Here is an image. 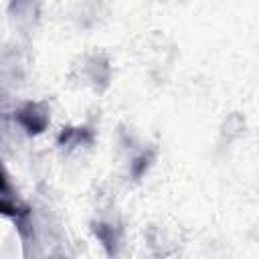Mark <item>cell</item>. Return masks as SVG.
Here are the masks:
<instances>
[{
	"label": "cell",
	"instance_id": "cell-1",
	"mask_svg": "<svg viewBox=\"0 0 259 259\" xmlns=\"http://www.w3.org/2000/svg\"><path fill=\"white\" fill-rule=\"evenodd\" d=\"M14 119L26 134L36 136V134H42L49 125V109L42 103L28 101L14 111Z\"/></svg>",
	"mask_w": 259,
	"mask_h": 259
},
{
	"label": "cell",
	"instance_id": "cell-2",
	"mask_svg": "<svg viewBox=\"0 0 259 259\" xmlns=\"http://www.w3.org/2000/svg\"><path fill=\"white\" fill-rule=\"evenodd\" d=\"M0 214L10 217L16 223L28 217V208L18 200V196H16V192H14V188H12L10 180H8V174H6L4 166H2V162H0Z\"/></svg>",
	"mask_w": 259,
	"mask_h": 259
},
{
	"label": "cell",
	"instance_id": "cell-3",
	"mask_svg": "<svg viewBox=\"0 0 259 259\" xmlns=\"http://www.w3.org/2000/svg\"><path fill=\"white\" fill-rule=\"evenodd\" d=\"M93 136L87 127H63V132L59 134V146H81L89 144Z\"/></svg>",
	"mask_w": 259,
	"mask_h": 259
},
{
	"label": "cell",
	"instance_id": "cell-4",
	"mask_svg": "<svg viewBox=\"0 0 259 259\" xmlns=\"http://www.w3.org/2000/svg\"><path fill=\"white\" fill-rule=\"evenodd\" d=\"M38 10V0H12L10 4V14L16 16L18 20L34 16Z\"/></svg>",
	"mask_w": 259,
	"mask_h": 259
},
{
	"label": "cell",
	"instance_id": "cell-5",
	"mask_svg": "<svg viewBox=\"0 0 259 259\" xmlns=\"http://www.w3.org/2000/svg\"><path fill=\"white\" fill-rule=\"evenodd\" d=\"M93 233H95L97 239L103 243V247H107V253H113V245L117 243L115 231H113L109 225H105V223H97V225L93 227Z\"/></svg>",
	"mask_w": 259,
	"mask_h": 259
},
{
	"label": "cell",
	"instance_id": "cell-6",
	"mask_svg": "<svg viewBox=\"0 0 259 259\" xmlns=\"http://www.w3.org/2000/svg\"><path fill=\"white\" fill-rule=\"evenodd\" d=\"M144 160H146V164H148V156H146V154H144L142 158H138V162H144ZM142 174H144V164H140V168L134 170V176H142Z\"/></svg>",
	"mask_w": 259,
	"mask_h": 259
}]
</instances>
